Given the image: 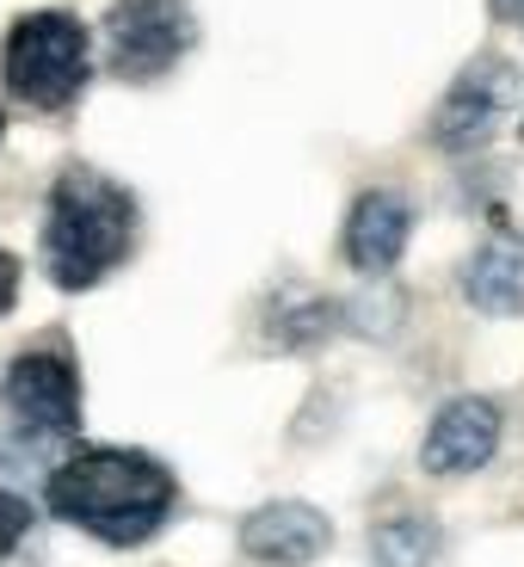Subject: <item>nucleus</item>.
<instances>
[{
    "label": "nucleus",
    "mask_w": 524,
    "mask_h": 567,
    "mask_svg": "<svg viewBox=\"0 0 524 567\" xmlns=\"http://www.w3.org/2000/svg\"><path fill=\"white\" fill-rule=\"evenodd\" d=\"M50 512L100 543H142L173 512V475L142 451H81L50 475Z\"/></svg>",
    "instance_id": "obj_1"
},
{
    "label": "nucleus",
    "mask_w": 524,
    "mask_h": 567,
    "mask_svg": "<svg viewBox=\"0 0 524 567\" xmlns=\"http://www.w3.org/2000/svg\"><path fill=\"white\" fill-rule=\"evenodd\" d=\"M136 241V204L124 185H112L93 167H69L50 192V223H43V266L62 290L100 284Z\"/></svg>",
    "instance_id": "obj_2"
},
{
    "label": "nucleus",
    "mask_w": 524,
    "mask_h": 567,
    "mask_svg": "<svg viewBox=\"0 0 524 567\" xmlns=\"http://www.w3.org/2000/svg\"><path fill=\"white\" fill-rule=\"evenodd\" d=\"M86 25L74 13H31L7 31L0 50V74L25 105L38 112H62L86 86Z\"/></svg>",
    "instance_id": "obj_3"
},
{
    "label": "nucleus",
    "mask_w": 524,
    "mask_h": 567,
    "mask_svg": "<svg viewBox=\"0 0 524 567\" xmlns=\"http://www.w3.org/2000/svg\"><path fill=\"white\" fill-rule=\"evenodd\" d=\"M198 25L185 0H117L105 19V50L124 81H155L192 50Z\"/></svg>",
    "instance_id": "obj_4"
},
{
    "label": "nucleus",
    "mask_w": 524,
    "mask_h": 567,
    "mask_svg": "<svg viewBox=\"0 0 524 567\" xmlns=\"http://www.w3.org/2000/svg\"><path fill=\"white\" fill-rule=\"evenodd\" d=\"M512 93H518L512 62L475 56L451 81V93L439 100V112H432V142H444V148H475V142H487L494 124L512 112Z\"/></svg>",
    "instance_id": "obj_5"
},
{
    "label": "nucleus",
    "mask_w": 524,
    "mask_h": 567,
    "mask_svg": "<svg viewBox=\"0 0 524 567\" xmlns=\"http://www.w3.org/2000/svg\"><path fill=\"white\" fill-rule=\"evenodd\" d=\"M7 408L31 425V432H74L81 420V383H74V364L56 352H19L13 377H7Z\"/></svg>",
    "instance_id": "obj_6"
},
{
    "label": "nucleus",
    "mask_w": 524,
    "mask_h": 567,
    "mask_svg": "<svg viewBox=\"0 0 524 567\" xmlns=\"http://www.w3.org/2000/svg\"><path fill=\"white\" fill-rule=\"evenodd\" d=\"M494 444H500V408L482 395H456V401H444L432 432H425L420 463L432 475H475L494 456Z\"/></svg>",
    "instance_id": "obj_7"
},
{
    "label": "nucleus",
    "mask_w": 524,
    "mask_h": 567,
    "mask_svg": "<svg viewBox=\"0 0 524 567\" xmlns=\"http://www.w3.org/2000/svg\"><path fill=\"white\" fill-rule=\"evenodd\" d=\"M408 235H413V204L389 185H370V192H358L352 216H346V259L364 278H383L408 254Z\"/></svg>",
    "instance_id": "obj_8"
},
{
    "label": "nucleus",
    "mask_w": 524,
    "mask_h": 567,
    "mask_svg": "<svg viewBox=\"0 0 524 567\" xmlns=\"http://www.w3.org/2000/svg\"><path fill=\"white\" fill-rule=\"evenodd\" d=\"M333 543L327 518L302 499H278V506H259L254 518L242 525V549L266 567H302Z\"/></svg>",
    "instance_id": "obj_9"
},
{
    "label": "nucleus",
    "mask_w": 524,
    "mask_h": 567,
    "mask_svg": "<svg viewBox=\"0 0 524 567\" xmlns=\"http://www.w3.org/2000/svg\"><path fill=\"white\" fill-rule=\"evenodd\" d=\"M463 297L482 315H518L524 309V235H494L463 271Z\"/></svg>",
    "instance_id": "obj_10"
},
{
    "label": "nucleus",
    "mask_w": 524,
    "mask_h": 567,
    "mask_svg": "<svg viewBox=\"0 0 524 567\" xmlns=\"http://www.w3.org/2000/svg\"><path fill=\"white\" fill-rule=\"evenodd\" d=\"M439 525L425 512H395L370 530V561L377 567H432L439 561Z\"/></svg>",
    "instance_id": "obj_11"
},
{
    "label": "nucleus",
    "mask_w": 524,
    "mask_h": 567,
    "mask_svg": "<svg viewBox=\"0 0 524 567\" xmlns=\"http://www.w3.org/2000/svg\"><path fill=\"white\" fill-rule=\"evenodd\" d=\"M25 525H31V512H25V499H13V494H0V555L13 549L19 537H25Z\"/></svg>",
    "instance_id": "obj_12"
},
{
    "label": "nucleus",
    "mask_w": 524,
    "mask_h": 567,
    "mask_svg": "<svg viewBox=\"0 0 524 567\" xmlns=\"http://www.w3.org/2000/svg\"><path fill=\"white\" fill-rule=\"evenodd\" d=\"M13 297H19V259L0 247V315L13 309Z\"/></svg>",
    "instance_id": "obj_13"
},
{
    "label": "nucleus",
    "mask_w": 524,
    "mask_h": 567,
    "mask_svg": "<svg viewBox=\"0 0 524 567\" xmlns=\"http://www.w3.org/2000/svg\"><path fill=\"white\" fill-rule=\"evenodd\" d=\"M494 13L500 19H524V0H494Z\"/></svg>",
    "instance_id": "obj_14"
},
{
    "label": "nucleus",
    "mask_w": 524,
    "mask_h": 567,
    "mask_svg": "<svg viewBox=\"0 0 524 567\" xmlns=\"http://www.w3.org/2000/svg\"><path fill=\"white\" fill-rule=\"evenodd\" d=\"M0 136H7V112H0Z\"/></svg>",
    "instance_id": "obj_15"
}]
</instances>
